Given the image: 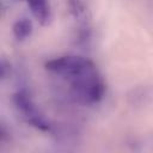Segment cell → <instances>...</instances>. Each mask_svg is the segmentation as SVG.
Segmentation results:
<instances>
[{
    "mask_svg": "<svg viewBox=\"0 0 153 153\" xmlns=\"http://www.w3.org/2000/svg\"><path fill=\"white\" fill-rule=\"evenodd\" d=\"M44 67L68 84L71 97L75 102L93 105L104 98L105 81L96 65L87 57L63 55L48 60Z\"/></svg>",
    "mask_w": 153,
    "mask_h": 153,
    "instance_id": "6da1fadb",
    "label": "cell"
},
{
    "mask_svg": "<svg viewBox=\"0 0 153 153\" xmlns=\"http://www.w3.org/2000/svg\"><path fill=\"white\" fill-rule=\"evenodd\" d=\"M12 102L20 115V117L31 127L41 130V131H51L53 127L50 122L45 118V116L39 111L36 106L35 102L32 100L30 93L25 88H20L16 91L12 96Z\"/></svg>",
    "mask_w": 153,
    "mask_h": 153,
    "instance_id": "7a4b0ae2",
    "label": "cell"
},
{
    "mask_svg": "<svg viewBox=\"0 0 153 153\" xmlns=\"http://www.w3.org/2000/svg\"><path fill=\"white\" fill-rule=\"evenodd\" d=\"M31 13L41 25H49L51 20V10L48 0H25Z\"/></svg>",
    "mask_w": 153,
    "mask_h": 153,
    "instance_id": "3957f363",
    "label": "cell"
},
{
    "mask_svg": "<svg viewBox=\"0 0 153 153\" xmlns=\"http://www.w3.org/2000/svg\"><path fill=\"white\" fill-rule=\"evenodd\" d=\"M67 10L78 24L87 23V6L84 0H67Z\"/></svg>",
    "mask_w": 153,
    "mask_h": 153,
    "instance_id": "277c9868",
    "label": "cell"
},
{
    "mask_svg": "<svg viewBox=\"0 0 153 153\" xmlns=\"http://www.w3.org/2000/svg\"><path fill=\"white\" fill-rule=\"evenodd\" d=\"M12 32L13 36L16 37L17 41H25L29 38L32 33V23L27 18H20L14 22L12 26Z\"/></svg>",
    "mask_w": 153,
    "mask_h": 153,
    "instance_id": "5b68a950",
    "label": "cell"
},
{
    "mask_svg": "<svg viewBox=\"0 0 153 153\" xmlns=\"http://www.w3.org/2000/svg\"><path fill=\"white\" fill-rule=\"evenodd\" d=\"M91 36H92V31H91L90 25L87 23L79 24L76 30H75V33H74V43H75V45L81 47V48L87 47L90 44V42H91Z\"/></svg>",
    "mask_w": 153,
    "mask_h": 153,
    "instance_id": "8992f818",
    "label": "cell"
},
{
    "mask_svg": "<svg viewBox=\"0 0 153 153\" xmlns=\"http://www.w3.org/2000/svg\"><path fill=\"white\" fill-rule=\"evenodd\" d=\"M11 69L12 68H11L10 61H7L5 57H2L1 62H0V78H1V80H5L11 75Z\"/></svg>",
    "mask_w": 153,
    "mask_h": 153,
    "instance_id": "52a82bcc",
    "label": "cell"
},
{
    "mask_svg": "<svg viewBox=\"0 0 153 153\" xmlns=\"http://www.w3.org/2000/svg\"><path fill=\"white\" fill-rule=\"evenodd\" d=\"M12 1H19V0H12Z\"/></svg>",
    "mask_w": 153,
    "mask_h": 153,
    "instance_id": "ba28073f",
    "label": "cell"
}]
</instances>
